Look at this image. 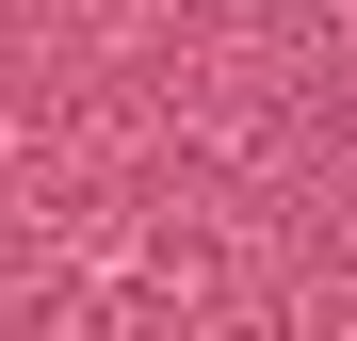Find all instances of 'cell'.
<instances>
[]
</instances>
